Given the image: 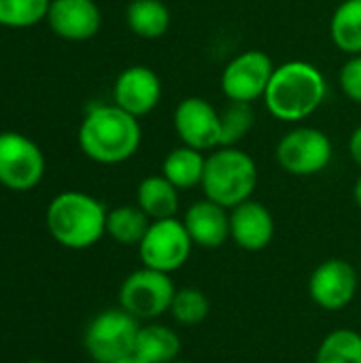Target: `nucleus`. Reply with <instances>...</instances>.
Masks as SVG:
<instances>
[{
    "mask_svg": "<svg viewBox=\"0 0 361 363\" xmlns=\"http://www.w3.org/2000/svg\"><path fill=\"white\" fill-rule=\"evenodd\" d=\"M143 130L138 117L117 104L91 106L79 125V147L96 164H123L138 151Z\"/></svg>",
    "mask_w": 361,
    "mask_h": 363,
    "instance_id": "f257e3e1",
    "label": "nucleus"
},
{
    "mask_svg": "<svg viewBox=\"0 0 361 363\" xmlns=\"http://www.w3.org/2000/svg\"><path fill=\"white\" fill-rule=\"evenodd\" d=\"M328 96L321 70L304 60H291L274 68L264 94V104L274 119L298 123L311 117Z\"/></svg>",
    "mask_w": 361,
    "mask_h": 363,
    "instance_id": "f03ea898",
    "label": "nucleus"
},
{
    "mask_svg": "<svg viewBox=\"0 0 361 363\" xmlns=\"http://www.w3.org/2000/svg\"><path fill=\"white\" fill-rule=\"evenodd\" d=\"M106 206L85 191L57 194L45 213L51 238L70 251H85L106 234Z\"/></svg>",
    "mask_w": 361,
    "mask_h": 363,
    "instance_id": "7ed1b4c3",
    "label": "nucleus"
},
{
    "mask_svg": "<svg viewBox=\"0 0 361 363\" xmlns=\"http://www.w3.org/2000/svg\"><path fill=\"white\" fill-rule=\"evenodd\" d=\"M257 179V164L247 151L238 147H219L206 155L200 187L209 200L230 211L251 200Z\"/></svg>",
    "mask_w": 361,
    "mask_h": 363,
    "instance_id": "20e7f679",
    "label": "nucleus"
},
{
    "mask_svg": "<svg viewBox=\"0 0 361 363\" xmlns=\"http://www.w3.org/2000/svg\"><path fill=\"white\" fill-rule=\"evenodd\" d=\"M140 321L119 308L98 313L85 328L83 347L96 363H113L134 355Z\"/></svg>",
    "mask_w": 361,
    "mask_h": 363,
    "instance_id": "39448f33",
    "label": "nucleus"
},
{
    "mask_svg": "<svg viewBox=\"0 0 361 363\" xmlns=\"http://www.w3.org/2000/svg\"><path fill=\"white\" fill-rule=\"evenodd\" d=\"M174 294L177 287L170 274L143 266L123 279L119 287V306L136 321L149 323L170 313Z\"/></svg>",
    "mask_w": 361,
    "mask_h": 363,
    "instance_id": "423d86ee",
    "label": "nucleus"
},
{
    "mask_svg": "<svg viewBox=\"0 0 361 363\" xmlns=\"http://www.w3.org/2000/svg\"><path fill=\"white\" fill-rule=\"evenodd\" d=\"M194 242L177 217L151 221L147 234L138 245V257L145 268L172 274L181 270L191 255Z\"/></svg>",
    "mask_w": 361,
    "mask_h": 363,
    "instance_id": "0eeeda50",
    "label": "nucleus"
},
{
    "mask_svg": "<svg viewBox=\"0 0 361 363\" xmlns=\"http://www.w3.org/2000/svg\"><path fill=\"white\" fill-rule=\"evenodd\" d=\"M334 157V145L326 132L300 125L283 134L277 145L279 166L294 177H313L323 172Z\"/></svg>",
    "mask_w": 361,
    "mask_h": 363,
    "instance_id": "6e6552de",
    "label": "nucleus"
},
{
    "mask_svg": "<svg viewBox=\"0 0 361 363\" xmlns=\"http://www.w3.org/2000/svg\"><path fill=\"white\" fill-rule=\"evenodd\" d=\"M40 147L19 132H0V185L11 191H30L45 177Z\"/></svg>",
    "mask_w": 361,
    "mask_h": 363,
    "instance_id": "1a4fd4ad",
    "label": "nucleus"
},
{
    "mask_svg": "<svg viewBox=\"0 0 361 363\" xmlns=\"http://www.w3.org/2000/svg\"><path fill=\"white\" fill-rule=\"evenodd\" d=\"M274 68L268 53L260 49L243 51L226 64L221 72V91L228 100L253 104L257 98H264Z\"/></svg>",
    "mask_w": 361,
    "mask_h": 363,
    "instance_id": "9d476101",
    "label": "nucleus"
},
{
    "mask_svg": "<svg viewBox=\"0 0 361 363\" xmlns=\"http://www.w3.org/2000/svg\"><path fill=\"white\" fill-rule=\"evenodd\" d=\"M360 272L347 259H326L321 262L311 279H309V296L311 300L330 313L345 311L357 296L360 289Z\"/></svg>",
    "mask_w": 361,
    "mask_h": 363,
    "instance_id": "9b49d317",
    "label": "nucleus"
},
{
    "mask_svg": "<svg viewBox=\"0 0 361 363\" xmlns=\"http://www.w3.org/2000/svg\"><path fill=\"white\" fill-rule=\"evenodd\" d=\"M172 123L181 145L202 153L221 147V115L209 100L200 96L183 98L174 108Z\"/></svg>",
    "mask_w": 361,
    "mask_h": 363,
    "instance_id": "f8f14e48",
    "label": "nucleus"
},
{
    "mask_svg": "<svg viewBox=\"0 0 361 363\" xmlns=\"http://www.w3.org/2000/svg\"><path fill=\"white\" fill-rule=\"evenodd\" d=\"M162 100L160 77L143 64L128 66L119 72L113 85V104L134 117L149 115Z\"/></svg>",
    "mask_w": 361,
    "mask_h": 363,
    "instance_id": "ddd939ff",
    "label": "nucleus"
},
{
    "mask_svg": "<svg viewBox=\"0 0 361 363\" xmlns=\"http://www.w3.org/2000/svg\"><path fill=\"white\" fill-rule=\"evenodd\" d=\"M47 23L60 38L81 43L98 34L102 15L94 0H51Z\"/></svg>",
    "mask_w": 361,
    "mask_h": 363,
    "instance_id": "4468645a",
    "label": "nucleus"
},
{
    "mask_svg": "<svg viewBox=\"0 0 361 363\" xmlns=\"http://www.w3.org/2000/svg\"><path fill=\"white\" fill-rule=\"evenodd\" d=\"M277 225L272 213L255 200L230 208V238L243 251H264L274 238Z\"/></svg>",
    "mask_w": 361,
    "mask_h": 363,
    "instance_id": "2eb2a0df",
    "label": "nucleus"
},
{
    "mask_svg": "<svg viewBox=\"0 0 361 363\" xmlns=\"http://www.w3.org/2000/svg\"><path fill=\"white\" fill-rule=\"evenodd\" d=\"M181 221L194 247L219 249L230 238V211L209 198L194 202Z\"/></svg>",
    "mask_w": 361,
    "mask_h": 363,
    "instance_id": "dca6fc26",
    "label": "nucleus"
},
{
    "mask_svg": "<svg viewBox=\"0 0 361 363\" xmlns=\"http://www.w3.org/2000/svg\"><path fill=\"white\" fill-rule=\"evenodd\" d=\"M179 353L181 338L172 328L157 321L140 325L134 345V357L143 363H170L179 359Z\"/></svg>",
    "mask_w": 361,
    "mask_h": 363,
    "instance_id": "f3484780",
    "label": "nucleus"
},
{
    "mask_svg": "<svg viewBox=\"0 0 361 363\" xmlns=\"http://www.w3.org/2000/svg\"><path fill=\"white\" fill-rule=\"evenodd\" d=\"M136 204L151 221L170 219L179 211V189L164 174L145 177L136 189Z\"/></svg>",
    "mask_w": 361,
    "mask_h": 363,
    "instance_id": "a211bd4d",
    "label": "nucleus"
},
{
    "mask_svg": "<svg viewBox=\"0 0 361 363\" xmlns=\"http://www.w3.org/2000/svg\"><path fill=\"white\" fill-rule=\"evenodd\" d=\"M204 166H206V155L202 151L181 145L164 157L162 174L179 191H183V189H194L202 185Z\"/></svg>",
    "mask_w": 361,
    "mask_h": 363,
    "instance_id": "6ab92c4d",
    "label": "nucleus"
},
{
    "mask_svg": "<svg viewBox=\"0 0 361 363\" xmlns=\"http://www.w3.org/2000/svg\"><path fill=\"white\" fill-rule=\"evenodd\" d=\"M126 21L138 38L153 40L168 32L172 15L162 0H132L126 9Z\"/></svg>",
    "mask_w": 361,
    "mask_h": 363,
    "instance_id": "aec40b11",
    "label": "nucleus"
},
{
    "mask_svg": "<svg viewBox=\"0 0 361 363\" xmlns=\"http://www.w3.org/2000/svg\"><path fill=\"white\" fill-rule=\"evenodd\" d=\"M149 225L151 219L138 208V204H123L109 211L106 215V236H111L117 245L123 247H138Z\"/></svg>",
    "mask_w": 361,
    "mask_h": 363,
    "instance_id": "412c9836",
    "label": "nucleus"
},
{
    "mask_svg": "<svg viewBox=\"0 0 361 363\" xmlns=\"http://www.w3.org/2000/svg\"><path fill=\"white\" fill-rule=\"evenodd\" d=\"M330 34L347 55H361V0H345L332 15Z\"/></svg>",
    "mask_w": 361,
    "mask_h": 363,
    "instance_id": "4be33fe9",
    "label": "nucleus"
},
{
    "mask_svg": "<svg viewBox=\"0 0 361 363\" xmlns=\"http://www.w3.org/2000/svg\"><path fill=\"white\" fill-rule=\"evenodd\" d=\"M315 363H361V334L351 328L332 330L321 340Z\"/></svg>",
    "mask_w": 361,
    "mask_h": 363,
    "instance_id": "5701e85b",
    "label": "nucleus"
},
{
    "mask_svg": "<svg viewBox=\"0 0 361 363\" xmlns=\"http://www.w3.org/2000/svg\"><path fill=\"white\" fill-rule=\"evenodd\" d=\"M221 115V147H236L253 128L255 113L251 102L228 100V104L219 111Z\"/></svg>",
    "mask_w": 361,
    "mask_h": 363,
    "instance_id": "b1692460",
    "label": "nucleus"
},
{
    "mask_svg": "<svg viewBox=\"0 0 361 363\" xmlns=\"http://www.w3.org/2000/svg\"><path fill=\"white\" fill-rule=\"evenodd\" d=\"M211 313V302L204 291L196 287H183L177 289L172 304H170V315L179 325L191 328L200 325Z\"/></svg>",
    "mask_w": 361,
    "mask_h": 363,
    "instance_id": "393cba45",
    "label": "nucleus"
},
{
    "mask_svg": "<svg viewBox=\"0 0 361 363\" xmlns=\"http://www.w3.org/2000/svg\"><path fill=\"white\" fill-rule=\"evenodd\" d=\"M51 0H0V26L30 28L47 19Z\"/></svg>",
    "mask_w": 361,
    "mask_h": 363,
    "instance_id": "a878e982",
    "label": "nucleus"
},
{
    "mask_svg": "<svg viewBox=\"0 0 361 363\" xmlns=\"http://www.w3.org/2000/svg\"><path fill=\"white\" fill-rule=\"evenodd\" d=\"M340 87L345 91V96L353 102L361 104V55H351L338 74Z\"/></svg>",
    "mask_w": 361,
    "mask_h": 363,
    "instance_id": "bb28decb",
    "label": "nucleus"
},
{
    "mask_svg": "<svg viewBox=\"0 0 361 363\" xmlns=\"http://www.w3.org/2000/svg\"><path fill=\"white\" fill-rule=\"evenodd\" d=\"M349 153H351V160L361 168V125L353 130L349 138Z\"/></svg>",
    "mask_w": 361,
    "mask_h": 363,
    "instance_id": "cd10ccee",
    "label": "nucleus"
},
{
    "mask_svg": "<svg viewBox=\"0 0 361 363\" xmlns=\"http://www.w3.org/2000/svg\"><path fill=\"white\" fill-rule=\"evenodd\" d=\"M353 198H355V204L361 208V177L355 181V187H353Z\"/></svg>",
    "mask_w": 361,
    "mask_h": 363,
    "instance_id": "c85d7f7f",
    "label": "nucleus"
},
{
    "mask_svg": "<svg viewBox=\"0 0 361 363\" xmlns=\"http://www.w3.org/2000/svg\"><path fill=\"white\" fill-rule=\"evenodd\" d=\"M113 363H143L138 357H134V355H130V357H123V359H117V362Z\"/></svg>",
    "mask_w": 361,
    "mask_h": 363,
    "instance_id": "c756f323",
    "label": "nucleus"
},
{
    "mask_svg": "<svg viewBox=\"0 0 361 363\" xmlns=\"http://www.w3.org/2000/svg\"><path fill=\"white\" fill-rule=\"evenodd\" d=\"M26 363H47V362H40V359H32V362H26Z\"/></svg>",
    "mask_w": 361,
    "mask_h": 363,
    "instance_id": "7c9ffc66",
    "label": "nucleus"
},
{
    "mask_svg": "<svg viewBox=\"0 0 361 363\" xmlns=\"http://www.w3.org/2000/svg\"><path fill=\"white\" fill-rule=\"evenodd\" d=\"M170 363H189V362H181V359H177V362H170Z\"/></svg>",
    "mask_w": 361,
    "mask_h": 363,
    "instance_id": "2f4dec72",
    "label": "nucleus"
},
{
    "mask_svg": "<svg viewBox=\"0 0 361 363\" xmlns=\"http://www.w3.org/2000/svg\"><path fill=\"white\" fill-rule=\"evenodd\" d=\"M360 279H361V270H360Z\"/></svg>",
    "mask_w": 361,
    "mask_h": 363,
    "instance_id": "473e14b6",
    "label": "nucleus"
}]
</instances>
